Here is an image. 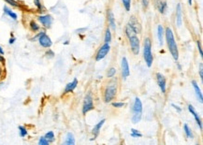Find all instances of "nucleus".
Instances as JSON below:
<instances>
[{
  "label": "nucleus",
  "mask_w": 203,
  "mask_h": 145,
  "mask_svg": "<svg viewBox=\"0 0 203 145\" xmlns=\"http://www.w3.org/2000/svg\"><path fill=\"white\" fill-rule=\"evenodd\" d=\"M165 37H166V41L167 44V48L170 54L172 55L174 60H178L179 58V51H178V46H177L175 38H174V34L172 29L167 26L165 29Z\"/></svg>",
  "instance_id": "f257e3e1"
},
{
  "label": "nucleus",
  "mask_w": 203,
  "mask_h": 145,
  "mask_svg": "<svg viewBox=\"0 0 203 145\" xmlns=\"http://www.w3.org/2000/svg\"><path fill=\"white\" fill-rule=\"evenodd\" d=\"M143 58L148 67H151L154 62V56L152 53V42L149 38L144 40L143 43Z\"/></svg>",
  "instance_id": "f03ea898"
},
{
  "label": "nucleus",
  "mask_w": 203,
  "mask_h": 145,
  "mask_svg": "<svg viewBox=\"0 0 203 145\" xmlns=\"http://www.w3.org/2000/svg\"><path fill=\"white\" fill-rule=\"evenodd\" d=\"M132 112L133 115L131 117V122L133 124H138L141 120L142 117V103L138 98H135L133 108H132Z\"/></svg>",
  "instance_id": "7ed1b4c3"
},
{
  "label": "nucleus",
  "mask_w": 203,
  "mask_h": 145,
  "mask_svg": "<svg viewBox=\"0 0 203 145\" xmlns=\"http://www.w3.org/2000/svg\"><path fill=\"white\" fill-rule=\"evenodd\" d=\"M38 40V43L42 48H45V49H50L53 45V41H51V38L48 36L46 34V32L44 30L43 31H40V33L36 35V37H34L32 38V40Z\"/></svg>",
  "instance_id": "20e7f679"
},
{
  "label": "nucleus",
  "mask_w": 203,
  "mask_h": 145,
  "mask_svg": "<svg viewBox=\"0 0 203 145\" xmlns=\"http://www.w3.org/2000/svg\"><path fill=\"white\" fill-rule=\"evenodd\" d=\"M117 94V85L115 83H111L109 84L104 90V94H103V98H104V101L106 103L111 102L113 100Z\"/></svg>",
  "instance_id": "39448f33"
},
{
  "label": "nucleus",
  "mask_w": 203,
  "mask_h": 145,
  "mask_svg": "<svg viewBox=\"0 0 203 145\" xmlns=\"http://www.w3.org/2000/svg\"><path fill=\"white\" fill-rule=\"evenodd\" d=\"M37 20L44 28L48 29V28H51V24H53V18L51 14H41L38 16Z\"/></svg>",
  "instance_id": "423d86ee"
},
{
  "label": "nucleus",
  "mask_w": 203,
  "mask_h": 145,
  "mask_svg": "<svg viewBox=\"0 0 203 145\" xmlns=\"http://www.w3.org/2000/svg\"><path fill=\"white\" fill-rule=\"evenodd\" d=\"M94 109V102H93V98L91 93H88L85 98H84V102H83L82 105V114H86L87 112Z\"/></svg>",
  "instance_id": "0eeeda50"
},
{
  "label": "nucleus",
  "mask_w": 203,
  "mask_h": 145,
  "mask_svg": "<svg viewBox=\"0 0 203 145\" xmlns=\"http://www.w3.org/2000/svg\"><path fill=\"white\" fill-rule=\"evenodd\" d=\"M109 50H111V46H109V43H104L102 46L99 48L98 53H96V61H101L102 59H104L106 55L109 53Z\"/></svg>",
  "instance_id": "6e6552de"
},
{
  "label": "nucleus",
  "mask_w": 203,
  "mask_h": 145,
  "mask_svg": "<svg viewBox=\"0 0 203 145\" xmlns=\"http://www.w3.org/2000/svg\"><path fill=\"white\" fill-rule=\"evenodd\" d=\"M128 40H129V44H130L132 53H133L135 55H138V54L140 53V38L137 36H133V37H130Z\"/></svg>",
  "instance_id": "1a4fd4ad"
},
{
  "label": "nucleus",
  "mask_w": 203,
  "mask_h": 145,
  "mask_svg": "<svg viewBox=\"0 0 203 145\" xmlns=\"http://www.w3.org/2000/svg\"><path fill=\"white\" fill-rule=\"evenodd\" d=\"M121 69H122V77L123 79H127L130 75L129 70V65H128V61L125 57L122 58V64H121Z\"/></svg>",
  "instance_id": "9d476101"
},
{
  "label": "nucleus",
  "mask_w": 203,
  "mask_h": 145,
  "mask_svg": "<svg viewBox=\"0 0 203 145\" xmlns=\"http://www.w3.org/2000/svg\"><path fill=\"white\" fill-rule=\"evenodd\" d=\"M156 82L157 84H158L159 88L161 90V92L163 94L166 93V89H167V82H166V78L164 77L161 73H156Z\"/></svg>",
  "instance_id": "9b49d317"
},
{
  "label": "nucleus",
  "mask_w": 203,
  "mask_h": 145,
  "mask_svg": "<svg viewBox=\"0 0 203 145\" xmlns=\"http://www.w3.org/2000/svg\"><path fill=\"white\" fill-rule=\"evenodd\" d=\"M176 25L178 27H181L183 24V9H182V5L178 3L176 6Z\"/></svg>",
  "instance_id": "f8f14e48"
},
{
  "label": "nucleus",
  "mask_w": 203,
  "mask_h": 145,
  "mask_svg": "<svg viewBox=\"0 0 203 145\" xmlns=\"http://www.w3.org/2000/svg\"><path fill=\"white\" fill-rule=\"evenodd\" d=\"M188 111H189L190 113H191L193 116H194V118H195V120H196V124H198V127H199V129L202 130V123H201V119H200V117H199V115H198V112L196 111L195 108L193 107V105H191V104H189V105H188Z\"/></svg>",
  "instance_id": "ddd939ff"
},
{
  "label": "nucleus",
  "mask_w": 203,
  "mask_h": 145,
  "mask_svg": "<svg viewBox=\"0 0 203 145\" xmlns=\"http://www.w3.org/2000/svg\"><path fill=\"white\" fill-rule=\"evenodd\" d=\"M77 85H78V80L75 78V79L72 80V82H69V83H67V84L66 85L65 90H64V94H69V93L73 92L74 90H75L76 87H77Z\"/></svg>",
  "instance_id": "4468645a"
},
{
  "label": "nucleus",
  "mask_w": 203,
  "mask_h": 145,
  "mask_svg": "<svg viewBox=\"0 0 203 145\" xmlns=\"http://www.w3.org/2000/svg\"><path fill=\"white\" fill-rule=\"evenodd\" d=\"M3 11H4V13L9 16V18L12 19L13 21H17L18 19V15L17 13H15V12L12 11L11 8H9V6H4V8H3Z\"/></svg>",
  "instance_id": "2eb2a0df"
},
{
  "label": "nucleus",
  "mask_w": 203,
  "mask_h": 145,
  "mask_svg": "<svg viewBox=\"0 0 203 145\" xmlns=\"http://www.w3.org/2000/svg\"><path fill=\"white\" fill-rule=\"evenodd\" d=\"M192 85H193V88L195 90V93H196V96L198 98V101L200 103H203V96H202V93L200 91V88L198 87V82L196 80H192Z\"/></svg>",
  "instance_id": "dca6fc26"
},
{
  "label": "nucleus",
  "mask_w": 203,
  "mask_h": 145,
  "mask_svg": "<svg viewBox=\"0 0 203 145\" xmlns=\"http://www.w3.org/2000/svg\"><path fill=\"white\" fill-rule=\"evenodd\" d=\"M164 36H165V30L162 24L157 25V38H158L159 44L162 46L164 42Z\"/></svg>",
  "instance_id": "f3484780"
},
{
  "label": "nucleus",
  "mask_w": 203,
  "mask_h": 145,
  "mask_svg": "<svg viewBox=\"0 0 203 145\" xmlns=\"http://www.w3.org/2000/svg\"><path fill=\"white\" fill-rule=\"evenodd\" d=\"M105 122H106L105 119H102V120H101V121H99L98 123L96 124V125H95V127H94V128H93L92 132H93V134H94V140H95V138L99 135V132H100L101 127H103V125H104Z\"/></svg>",
  "instance_id": "a211bd4d"
},
{
  "label": "nucleus",
  "mask_w": 203,
  "mask_h": 145,
  "mask_svg": "<svg viewBox=\"0 0 203 145\" xmlns=\"http://www.w3.org/2000/svg\"><path fill=\"white\" fill-rule=\"evenodd\" d=\"M107 17H108V24H109V26L111 27V29H115V18H114V15L112 13V11L111 9H109L108 12H107Z\"/></svg>",
  "instance_id": "6ab92c4d"
},
{
  "label": "nucleus",
  "mask_w": 203,
  "mask_h": 145,
  "mask_svg": "<svg viewBox=\"0 0 203 145\" xmlns=\"http://www.w3.org/2000/svg\"><path fill=\"white\" fill-rule=\"evenodd\" d=\"M137 31L135 30L133 28V26L128 22L127 24V26H125V35H127V37L129 38L130 37H133V36H137Z\"/></svg>",
  "instance_id": "aec40b11"
},
{
  "label": "nucleus",
  "mask_w": 203,
  "mask_h": 145,
  "mask_svg": "<svg viewBox=\"0 0 203 145\" xmlns=\"http://www.w3.org/2000/svg\"><path fill=\"white\" fill-rule=\"evenodd\" d=\"M129 24L133 26V28L135 29V30L137 31V33L138 34H140V31H141V26H140V22H138V21L137 20L135 17H131L130 19V21H129Z\"/></svg>",
  "instance_id": "412c9836"
},
{
  "label": "nucleus",
  "mask_w": 203,
  "mask_h": 145,
  "mask_svg": "<svg viewBox=\"0 0 203 145\" xmlns=\"http://www.w3.org/2000/svg\"><path fill=\"white\" fill-rule=\"evenodd\" d=\"M64 144L65 145H74L75 144V138H74V135L71 133V132L67 133L66 140L64 141Z\"/></svg>",
  "instance_id": "4be33fe9"
},
{
  "label": "nucleus",
  "mask_w": 203,
  "mask_h": 145,
  "mask_svg": "<svg viewBox=\"0 0 203 145\" xmlns=\"http://www.w3.org/2000/svg\"><path fill=\"white\" fill-rule=\"evenodd\" d=\"M157 8H158V11L161 14H165L167 9V3L166 1H159L158 5H157Z\"/></svg>",
  "instance_id": "5701e85b"
},
{
  "label": "nucleus",
  "mask_w": 203,
  "mask_h": 145,
  "mask_svg": "<svg viewBox=\"0 0 203 145\" xmlns=\"http://www.w3.org/2000/svg\"><path fill=\"white\" fill-rule=\"evenodd\" d=\"M29 28H30V30H31L32 32L36 33V32H38V31L40 30V25L38 24L36 21H33V20H32L30 22H29Z\"/></svg>",
  "instance_id": "b1692460"
},
{
  "label": "nucleus",
  "mask_w": 203,
  "mask_h": 145,
  "mask_svg": "<svg viewBox=\"0 0 203 145\" xmlns=\"http://www.w3.org/2000/svg\"><path fill=\"white\" fill-rule=\"evenodd\" d=\"M183 130H185V133L186 135V137L188 138H193V133H192V130L191 128L189 127V125L187 124H185L183 125Z\"/></svg>",
  "instance_id": "393cba45"
},
{
  "label": "nucleus",
  "mask_w": 203,
  "mask_h": 145,
  "mask_svg": "<svg viewBox=\"0 0 203 145\" xmlns=\"http://www.w3.org/2000/svg\"><path fill=\"white\" fill-rule=\"evenodd\" d=\"M44 137L49 140V142H53L54 140H55V135H54L53 131H48L46 134L44 135Z\"/></svg>",
  "instance_id": "a878e982"
},
{
  "label": "nucleus",
  "mask_w": 203,
  "mask_h": 145,
  "mask_svg": "<svg viewBox=\"0 0 203 145\" xmlns=\"http://www.w3.org/2000/svg\"><path fill=\"white\" fill-rule=\"evenodd\" d=\"M18 129H19V135H20V137L24 138L28 135V131L26 129V127H24V125H20V127H18Z\"/></svg>",
  "instance_id": "bb28decb"
},
{
  "label": "nucleus",
  "mask_w": 203,
  "mask_h": 145,
  "mask_svg": "<svg viewBox=\"0 0 203 145\" xmlns=\"http://www.w3.org/2000/svg\"><path fill=\"white\" fill-rule=\"evenodd\" d=\"M104 41H105V43H109L111 41V32L109 30V28H107V30L105 32Z\"/></svg>",
  "instance_id": "cd10ccee"
},
{
  "label": "nucleus",
  "mask_w": 203,
  "mask_h": 145,
  "mask_svg": "<svg viewBox=\"0 0 203 145\" xmlns=\"http://www.w3.org/2000/svg\"><path fill=\"white\" fill-rule=\"evenodd\" d=\"M124 8L127 11H129L131 9V0H122Z\"/></svg>",
  "instance_id": "c85d7f7f"
},
{
  "label": "nucleus",
  "mask_w": 203,
  "mask_h": 145,
  "mask_svg": "<svg viewBox=\"0 0 203 145\" xmlns=\"http://www.w3.org/2000/svg\"><path fill=\"white\" fill-rule=\"evenodd\" d=\"M130 135H131L132 138H140V137H142V134H141L138 130L135 129V128H132V129H131Z\"/></svg>",
  "instance_id": "c756f323"
},
{
  "label": "nucleus",
  "mask_w": 203,
  "mask_h": 145,
  "mask_svg": "<svg viewBox=\"0 0 203 145\" xmlns=\"http://www.w3.org/2000/svg\"><path fill=\"white\" fill-rule=\"evenodd\" d=\"M6 3H8L9 6H11V7H14V8H19L20 7V4L16 1V0H4Z\"/></svg>",
  "instance_id": "7c9ffc66"
},
{
  "label": "nucleus",
  "mask_w": 203,
  "mask_h": 145,
  "mask_svg": "<svg viewBox=\"0 0 203 145\" xmlns=\"http://www.w3.org/2000/svg\"><path fill=\"white\" fill-rule=\"evenodd\" d=\"M49 144H50L49 140H48L44 136L38 138V145H49Z\"/></svg>",
  "instance_id": "2f4dec72"
},
{
  "label": "nucleus",
  "mask_w": 203,
  "mask_h": 145,
  "mask_svg": "<svg viewBox=\"0 0 203 145\" xmlns=\"http://www.w3.org/2000/svg\"><path fill=\"white\" fill-rule=\"evenodd\" d=\"M34 4L37 7V9H38V11H43V7H42V4H41L40 0H34Z\"/></svg>",
  "instance_id": "473e14b6"
},
{
  "label": "nucleus",
  "mask_w": 203,
  "mask_h": 145,
  "mask_svg": "<svg viewBox=\"0 0 203 145\" xmlns=\"http://www.w3.org/2000/svg\"><path fill=\"white\" fill-rule=\"evenodd\" d=\"M115 74H116V69L114 67H111L107 72V77L108 78H112V77H114Z\"/></svg>",
  "instance_id": "72a5a7b5"
},
{
  "label": "nucleus",
  "mask_w": 203,
  "mask_h": 145,
  "mask_svg": "<svg viewBox=\"0 0 203 145\" xmlns=\"http://www.w3.org/2000/svg\"><path fill=\"white\" fill-rule=\"evenodd\" d=\"M111 105H112V107H114V108H123L125 106V103L124 102H112Z\"/></svg>",
  "instance_id": "f704fd0d"
},
{
  "label": "nucleus",
  "mask_w": 203,
  "mask_h": 145,
  "mask_svg": "<svg viewBox=\"0 0 203 145\" xmlns=\"http://www.w3.org/2000/svg\"><path fill=\"white\" fill-rule=\"evenodd\" d=\"M140 1H141V4H142L143 9H147L148 7H149L150 0H140Z\"/></svg>",
  "instance_id": "c9c22d12"
},
{
  "label": "nucleus",
  "mask_w": 203,
  "mask_h": 145,
  "mask_svg": "<svg viewBox=\"0 0 203 145\" xmlns=\"http://www.w3.org/2000/svg\"><path fill=\"white\" fill-rule=\"evenodd\" d=\"M196 43H198V51H199V55L202 57L203 56V53H202V48H201L200 41L198 40V41H196Z\"/></svg>",
  "instance_id": "e433bc0d"
},
{
  "label": "nucleus",
  "mask_w": 203,
  "mask_h": 145,
  "mask_svg": "<svg viewBox=\"0 0 203 145\" xmlns=\"http://www.w3.org/2000/svg\"><path fill=\"white\" fill-rule=\"evenodd\" d=\"M45 54H46V55H47L48 57H50V58H53V57L54 56V53H53V51H51V50H50V49L46 51V53H45Z\"/></svg>",
  "instance_id": "4c0bfd02"
},
{
  "label": "nucleus",
  "mask_w": 203,
  "mask_h": 145,
  "mask_svg": "<svg viewBox=\"0 0 203 145\" xmlns=\"http://www.w3.org/2000/svg\"><path fill=\"white\" fill-rule=\"evenodd\" d=\"M199 77H200V80H203V66H202V64H200V66H199Z\"/></svg>",
  "instance_id": "58836bf2"
},
{
  "label": "nucleus",
  "mask_w": 203,
  "mask_h": 145,
  "mask_svg": "<svg viewBox=\"0 0 203 145\" xmlns=\"http://www.w3.org/2000/svg\"><path fill=\"white\" fill-rule=\"evenodd\" d=\"M15 41H16V38L13 37V36H12V35H11V38H9V44H11V45L14 44V43H15Z\"/></svg>",
  "instance_id": "ea45409f"
},
{
  "label": "nucleus",
  "mask_w": 203,
  "mask_h": 145,
  "mask_svg": "<svg viewBox=\"0 0 203 145\" xmlns=\"http://www.w3.org/2000/svg\"><path fill=\"white\" fill-rule=\"evenodd\" d=\"M171 106H172V107H173L174 109H175L178 112H181V111H182V108H180L179 106H177V105H175V104H173V103L171 104Z\"/></svg>",
  "instance_id": "a19ab883"
},
{
  "label": "nucleus",
  "mask_w": 203,
  "mask_h": 145,
  "mask_svg": "<svg viewBox=\"0 0 203 145\" xmlns=\"http://www.w3.org/2000/svg\"><path fill=\"white\" fill-rule=\"evenodd\" d=\"M5 62H6V60H5L4 55H1V54H0V63H1L2 65H4Z\"/></svg>",
  "instance_id": "79ce46f5"
},
{
  "label": "nucleus",
  "mask_w": 203,
  "mask_h": 145,
  "mask_svg": "<svg viewBox=\"0 0 203 145\" xmlns=\"http://www.w3.org/2000/svg\"><path fill=\"white\" fill-rule=\"evenodd\" d=\"M0 54H1V55H4V54H5L4 49H3V48H2L1 45H0Z\"/></svg>",
  "instance_id": "37998d69"
},
{
  "label": "nucleus",
  "mask_w": 203,
  "mask_h": 145,
  "mask_svg": "<svg viewBox=\"0 0 203 145\" xmlns=\"http://www.w3.org/2000/svg\"><path fill=\"white\" fill-rule=\"evenodd\" d=\"M177 66H178V69H179V70H182V67H181V65H180L179 63H177Z\"/></svg>",
  "instance_id": "c03bdc74"
},
{
  "label": "nucleus",
  "mask_w": 203,
  "mask_h": 145,
  "mask_svg": "<svg viewBox=\"0 0 203 145\" xmlns=\"http://www.w3.org/2000/svg\"><path fill=\"white\" fill-rule=\"evenodd\" d=\"M192 2H193V0H188V4L191 6L192 5Z\"/></svg>",
  "instance_id": "a18cd8bd"
},
{
  "label": "nucleus",
  "mask_w": 203,
  "mask_h": 145,
  "mask_svg": "<svg viewBox=\"0 0 203 145\" xmlns=\"http://www.w3.org/2000/svg\"><path fill=\"white\" fill-rule=\"evenodd\" d=\"M69 40H67V41H65V42H64V44H65V45L69 44Z\"/></svg>",
  "instance_id": "49530a36"
}]
</instances>
